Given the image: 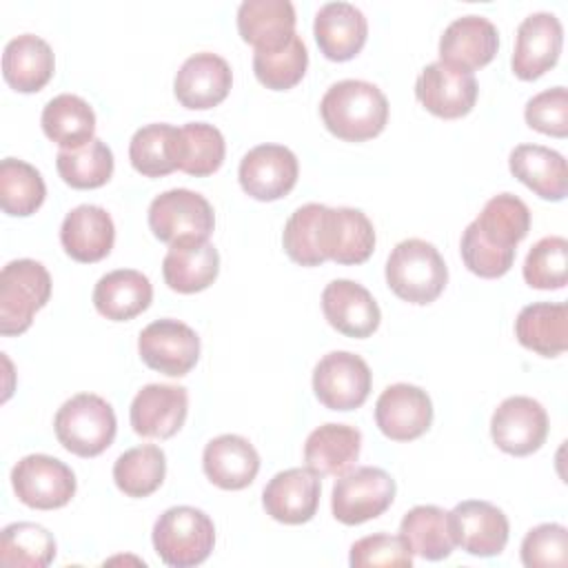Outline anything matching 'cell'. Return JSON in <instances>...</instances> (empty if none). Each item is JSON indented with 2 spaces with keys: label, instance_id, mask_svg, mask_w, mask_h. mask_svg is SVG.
Listing matches in <instances>:
<instances>
[{
  "label": "cell",
  "instance_id": "cell-15",
  "mask_svg": "<svg viewBox=\"0 0 568 568\" xmlns=\"http://www.w3.org/2000/svg\"><path fill=\"white\" fill-rule=\"evenodd\" d=\"M450 532L455 546L475 557H495L499 555L510 535L508 517L501 508L481 499L459 501L450 513Z\"/></svg>",
  "mask_w": 568,
  "mask_h": 568
},
{
  "label": "cell",
  "instance_id": "cell-38",
  "mask_svg": "<svg viewBox=\"0 0 568 568\" xmlns=\"http://www.w3.org/2000/svg\"><path fill=\"white\" fill-rule=\"evenodd\" d=\"M55 559L53 535L33 521H16L0 532V564L7 568H47Z\"/></svg>",
  "mask_w": 568,
  "mask_h": 568
},
{
  "label": "cell",
  "instance_id": "cell-19",
  "mask_svg": "<svg viewBox=\"0 0 568 568\" xmlns=\"http://www.w3.org/2000/svg\"><path fill=\"white\" fill-rule=\"evenodd\" d=\"M189 393L175 384H146L131 402L129 419L138 435L153 439L173 437L186 422Z\"/></svg>",
  "mask_w": 568,
  "mask_h": 568
},
{
  "label": "cell",
  "instance_id": "cell-9",
  "mask_svg": "<svg viewBox=\"0 0 568 568\" xmlns=\"http://www.w3.org/2000/svg\"><path fill=\"white\" fill-rule=\"evenodd\" d=\"M11 486L24 506L53 510L67 506L75 495V475L58 457L33 453L13 466Z\"/></svg>",
  "mask_w": 568,
  "mask_h": 568
},
{
  "label": "cell",
  "instance_id": "cell-25",
  "mask_svg": "<svg viewBox=\"0 0 568 568\" xmlns=\"http://www.w3.org/2000/svg\"><path fill=\"white\" fill-rule=\"evenodd\" d=\"M313 33L324 58L346 62L366 44V16L351 2H326L315 13Z\"/></svg>",
  "mask_w": 568,
  "mask_h": 568
},
{
  "label": "cell",
  "instance_id": "cell-4",
  "mask_svg": "<svg viewBox=\"0 0 568 568\" xmlns=\"http://www.w3.org/2000/svg\"><path fill=\"white\" fill-rule=\"evenodd\" d=\"M153 548L173 568L200 566L215 546L213 519L195 506L166 508L153 524Z\"/></svg>",
  "mask_w": 568,
  "mask_h": 568
},
{
  "label": "cell",
  "instance_id": "cell-11",
  "mask_svg": "<svg viewBox=\"0 0 568 568\" xmlns=\"http://www.w3.org/2000/svg\"><path fill=\"white\" fill-rule=\"evenodd\" d=\"M142 362L169 377H184L200 359L197 333L180 320H155L138 337Z\"/></svg>",
  "mask_w": 568,
  "mask_h": 568
},
{
  "label": "cell",
  "instance_id": "cell-47",
  "mask_svg": "<svg viewBox=\"0 0 568 568\" xmlns=\"http://www.w3.org/2000/svg\"><path fill=\"white\" fill-rule=\"evenodd\" d=\"M526 124L539 133L552 138L568 135V91L566 87H552L526 102Z\"/></svg>",
  "mask_w": 568,
  "mask_h": 568
},
{
  "label": "cell",
  "instance_id": "cell-30",
  "mask_svg": "<svg viewBox=\"0 0 568 568\" xmlns=\"http://www.w3.org/2000/svg\"><path fill=\"white\" fill-rule=\"evenodd\" d=\"M153 286L135 268H115L102 275L93 288L95 311L111 322H129L149 308Z\"/></svg>",
  "mask_w": 568,
  "mask_h": 568
},
{
  "label": "cell",
  "instance_id": "cell-32",
  "mask_svg": "<svg viewBox=\"0 0 568 568\" xmlns=\"http://www.w3.org/2000/svg\"><path fill=\"white\" fill-rule=\"evenodd\" d=\"M53 69V51L40 36L22 33L7 42L2 53V75L11 89L36 93L51 80Z\"/></svg>",
  "mask_w": 568,
  "mask_h": 568
},
{
  "label": "cell",
  "instance_id": "cell-7",
  "mask_svg": "<svg viewBox=\"0 0 568 568\" xmlns=\"http://www.w3.org/2000/svg\"><path fill=\"white\" fill-rule=\"evenodd\" d=\"M395 479L377 466H359L339 475L331 493L333 517L346 526H357L388 510L395 499Z\"/></svg>",
  "mask_w": 568,
  "mask_h": 568
},
{
  "label": "cell",
  "instance_id": "cell-14",
  "mask_svg": "<svg viewBox=\"0 0 568 568\" xmlns=\"http://www.w3.org/2000/svg\"><path fill=\"white\" fill-rule=\"evenodd\" d=\"M300 164L284 144L253 146L240 162V186L260 202H273L288 195L297 182Z\"/></svg>",
  "mask_w": 568,
  "mask_h": 568
},
{
  "label": "cell",
  "instance_id": "cell-26",
  "mask_svg": "<svg viewBox=\"0 0 568 568\" xmlns=\"http://www.w3.org/2000/svg\"><path fill=\"white\" fill-rule=\"evenodd\" d=\"M202 468L217 488L242 490L257 477L260 455L246 437L226 433L204 446Z\"/></svg>",
  "mask_w": 568,
  "mask_h": 568
},
{
  "label": "cell",
  "instance_id": "cell-1",
  "mask_svg": "<svg viewBox=\"0 0 568 568\" xmlns=\"http://www.w3.org/2000/svg\"><path fill=\"white\" fill-rule=\"evenodd\" d=\"M530 231V211L513 193L493 195L481 213L464 229L459 253L466 268L479 277L495 280L510 271L517 244Z\"/></svg>",
  "mask_w": 568,
  "mask_h": 568
},
{
  "label": "cell",
  "instance_id": "cell-22",
  "mask_svg": "<svg viewBox=\"0 0 568 568\" xmlns=\"http://www.w3.org/2000/svg\"><path fill=\"white\" fill-rule=\"evenodd\" d=\"M322 311L337 333L355 339L371 337L382 320L371 291L353 280L328 282L322 291Z\"/></svg>",
  "mask_w": 568,
  "mask_h": 568
},
{
  "label": "cell",
  "instance_id": "cell-45",
  "mask_svg": "<svg viewBox=\"0 0 568 568\" xmlns=\"http://www.w3.org/2000/svg\"><path fill=\"white\" fill-rule=\"evenodd\" d=\"M526 568H564L568 564V530L561 524H539L521 541Z\"/></svg>",
  "mask_w": 568,
  "mask_h": 568
},
{
  "label": "cell",
  "instance_id": "cell-41",
  "mask_svg": "<svg viewBox=\"0 0 568 568\" xmlns=\"http://www.w3.org/2000/svg\"><path fill=\"white\" fill-rule=\"evenodd\" d=\"M224 153L226 144L217 126L209 122H186L180 126V171L195 178L211 175L222 166Z\"/></svg>",
  "mask_w": 568,
  "mask_h": 568
},
{
  "label": "cell",
  "instance_id": "cell-3",
  "mask_svg": "<svg viewBox=\"0 0 568 568\" xmlns=\"http://www.w3.org/2000/svg\"><path fill=\"white\" fill-rule=\"evenodd\" d=\"M446 282V262L426 240H402L386 260V284L404 302L430 304L442 295Z\"/></svg>",
  "mask_w": 568,
  "mask_h": 568
},
{
  "label": "cell",
  "instance_id": "cell-36",
  "mask_svg": "<svg viewBox=\"0 0 568 568\" xmlns=\"http://www.w3.org/2000/svg\"><path fill=\"white\" fill-rule=\"evenodd\" d=\"M180 129L155 122L138 129L129 142L131 166L146 178H162L178 169Z\"/></svg>",
  "mask_w": 568,
  "mask_h": 568
},
{
  "label": "cell",
  "instance_id": "cell-13",
  "mask_svg": "<svg viewBox=\"0 0 568 568\" xmlns=\"http://www.w3.org/2000/svg\"><path fill=\"white\" fill-rule=\"evenodd\" d=\"M490 437L508 455H532L548 437V413L532 397H506L490 417Z\"/></svg>",
  "mask_w": 568,
  "mask_h": 568
},
{
  "label": "cell",
  "instance_id": "cell-37",
  "mask_svg": "<svg viewBox=\"0 0 568 568\" xmlns=\"http://www.w3.org/2000/svg\"><path fill=\"white\" fill-rule=\"evenodd\" d=\"M166 475V455L155 444H142L124 450L113 464V481L126 497H149Z\"/></svg>",
  "mask_w": 568,
  "mask_h": 568
},
{
  "label": "cell",
  "instance_id": "cell-42",
  "mask_svg": "<svg viewBox=\"0 0 568 568\" xmlns=\"http://www.w3.org/2000/svg\"><path fill=\"white\" fill-rule=\"evenodd\" d=\"M308 51L295 33L284 47L253 53V73L271 91L293 89L306 73Z\"/></svg>",
  "mask_w": 568,
  "mask_h": 568
},
{
  "label": "cell",
  "instance_id": "cell-18",
  "mask_svg": "<svg viewBox=\"0 0 568 568\" xmlns=\"http://www.w3.org/2000/svg\"><path fill=\"white\" fill-rule=\"evenodd\" d=\"M477 80L468 71H457L446 64H426L415 80V95L424 109L437 118L455 120L473 111L477 102Z\"/></svg>",
  "mask_w": 568,
  "mask_h": 568
},
{
  "label": "cell",
  "instance_id": "cell-46",
  "mask_svg": "<svg viewBox=\"0 0 568 568\" xmlns=\"http://www.w3.org/2000/svg\"><path fill=\"white\" fill-rule=\"evenodd\" d=\"M353 568H408L413 564V552L406 548L402 537L386 532L368 535L351 546L348 557Z\"/></svg>",
  "mask_w": 568,
  "mask_h": 568
},
{
  "label": "cell",
  "instance_id": "cell-44",
  "mask_svg": "<svg viewBox=\"0 0 568 568\" xmlns=\"http://www.w3.org/2000/svg\"><path fill=\"white\" fill-rule=\"evenodd\" d=\"M322 206L324 204L308 202L295 209L284 224V233H282L284 251L300 266L324 264V257L320 255V248H317V226H320Z\"/></svg>",
  "mask_w": 568,
  "mask_h": 568
},
{
  "label": "cell",
  "instance_id": "cell-12",
  "mask_svg": "<svg viewBox=\"0 0 568 568\" xmlns=\"http://www.w3.org/2000/svg\"><path fill=\"white\" fill-rule=\"evenodd\" d=\"M320 255L337 264H362L375 251L373 222L359 209L322 206L317 226Z\"/></svg>",
  "mask_w": 568,
  "mask_h": 568
},
{
  "label": "cell",
  "instance_id": "cell-21",
  "mask_svg": "<svg viewBox=\"0 0 568 568\" xmlns=\"http://www.w3.org/2000/svg\"><path fill=\"white\" fill-rule=\"evenodd\" d=\"M499 49V31L484 16H462L453 20L439 38V62L473 73L486 67Z\"/></svg>",
  "mask_w": 568,
  "mask_h": 568
},
{
  "label": "cell",
  "instance_id": "cell-27",
  "mask_svg": "<svg viewBox=\"0 0 568 568\" xmlns=\"http://www.w3.org/2000/svg\"><path fill=\"white\" fill-rule=\"evenodd\" d=\"M220 273V253L209 240H182L169 246L162 260V275L171 291L200 293Z\"/></svg>",
  "mask_w": 568,
  "mask_h": 568
},
{
  "label": "cell",
  "instance_id": "cell-40",
  "mask_svg": "<svg viewBox=\"0 0 568 568\" xmlns=\"http://www.w3.org/2000/svg\"><path fill=\"white\" fill-rule=\"evenodd\" d=\"M55 169L71 189H98L113 175V151L93 138L80 149H60Z\"/></svg>",
  "mask_w": 568,
  "mask_h": 568
},
{
  "label": "cell",
  "instance_id": "cell-23",
  "mask_svg": "<svg viewBox=\"0 0 568 568\" xmlns=\"http://www.w3.org/2000/svg\"><path fill=\"white\" fill-rule=\"evenodd\" d=\"M233 73L229 62L211 51L186 58L175 73L173 93L186 109L204 111L217 106L231 91Z\"/></svg>",
  "mask_w": 568,
  "mask_h": 568
},
{
  "label": "cell",
  "instance_id": "cell-8",
  "mask_svg": "<svg viewBox=\"0 0 568 568\" xmlns=\"http://www.w3.org/2000/svg\"><path fill=\"white\" fill-rule=\"evenodd\" d=\"M149 229L169 246L182 240H209L215 215L209 200L189 189H171L149 204Z\"/></svg>",
  "mask_w": 568,
  "mask_h": 568
},
{
  "label": "cell",
  "instance_id": "cell-24",
  "mask_svg": "<svg viewBox=\"0 0 568 568\" xmlns=\"http://www.w3.org/2000/svg\"><path fill=\"white\" fill-rule=\"evenodd\" d=\"M60 242L71 260L82 264L100 262L111 253L115 242L113 220L98 204H80L64 215Z\"/></svg>",
  "mask_w": 568,
  "mask_h": 568
},
{
  "label": "cell",
  "instance_id": "cell-43",
  "mask_svg": "<svg viewBox=\"0 0 568 568\" xmlns=\"http://www.w3.org/2000/svg\"><path fill=\"white\" fill-rule=\"evenodd\" d=\"M524 280L539 291H557L568 280V242L561 235L541 237L524 260Z\"/></svg>",
  "mask_w": 568,
  "mask_h": 568
},
{
  "label": "cell",
  "instance_id": "cell-5",
  "mask_svg": "<svg viewBox=\"0 0 568 568\" xmlns=\"http://www.w3.org/2000/svg\"><path fill=\"white\" fill-rule=\"evenodd\" d=\"M53 430L69 453L78 457H95L113 444L118 422L104 397L78 393L58 408Z\"/></svg>",
  "mask_w": 568,
  "mask_h": 568
},
{
  "label": "cell",
  "instance_id": "cell-16",
  "mask_svg": "<svg viewBox=\"0 0 568 568\" xmlns=\"http://www.w3.org/2000/svg\"><path fill=\"white\" fill-rule=\"evenodd\" d=\"M564 27L555 13L537 11L526 16L515 36V51L510 58L513 73L519 80H537L550 71L561 53Z\"/></svg>",
  "mask_w": 568,
  "mask_h": 568
},
{
  "label": "cell",
  "instance_id": "cell-20",
  "mask_svg": "<svg viewBox=\"0 0 568 568\" xmlns=\"http://www.w3.org/2000/svg\"><path fill=\"white\" fill-rule=\"evenodd\" d=\"M322 484L308 468H286L271 477L262 490L266 515L280 524L297 526L315 517L320 506Z\"/></svg>",
  "mask_w": 568,
  "mask_h": 568
},
{
  "label": "cell",
  "instance_id": "cell-17",
  "mask_svg": "<svg viewBox=\"0 0 568 568\" xmlns=\"http://www.w3.org/2000/svg\"><path fill=\"white\" fill-rule=\"evenodd\" d=\"M375 424L393 442H413L433 424V402L415 384H390L375 402Z\"/></svg>",
  "mask_w": 568,
  "mask_h": 568
},
{
  "label": "cell",
  "instance_id": "cell-10",
  "mask_svg": "<svg viewBox=\"0 0 568 568\" xmlns=\"http://www.w3.org/2000/svg\"><path fill=\"white\" fill-rule=\"evenodd\" d=\"M368 364L351 351H331L313 368V390L331 410H355L371 393Z\"/></svg>",
  "mask_w": 568,
  "mask_h": 568
},
{
  "label": "cell",
  "instance_id": "cell-39",
  "mask_svg": "<svg viewBox=\"0 0 568 568\" xmlns=\"http://www.w3.org/2000/svg\"><path fill=\"white\" fill-rule=\"evenodd\" d=\"M47 197V186L40 171L18 158L0 162V206L7 215L27 217L36 213Z\"/></svg>",
  "mask_w": 568,
  "mask_h": 568
},
{
  "label": "cell",
  "instance_id": "cell-28",
  "mask_svg": "<svg viewBox=\"0 0 568 568\" xmlns=\"http://www.w3.org/2000/svg\"><path fill=\"white\" fill-rule=\"evenodd\" d=\"M510 173L535 195L561 202L568 193V169L559 151L541 144H517L508 155Z\"/></svg>",
  "mask_w": 568,
  "mask_h": 568
},
{
  "label": "cell",
  "instance_id": "cell-6",
  "mask_svg": "<svg viewBox=\"0 0 568 568\" xmlns=\"http://www.w3.org/2000/svg\"><path fill=\"white\" fill-rule=\"evenodd\" d=\"M49 297L51 275L40 262L22 257L4 264L0 271V333L22 335Z\"/></svg>",
  "mask_w": 568,
  "mask_h": 568
},
{
  "label": "cell",
  "instance_id": "cell-33",
  "mask_svg": "<svg viewBox=\"0 0 568 568\" xmlns=\"http://www.w3.org/2000/svg\"><path fill=\"white\" fill-rule=\"evenodd\" d=\"M519 344L541 357H557L568 348V306L535 302L519 311L515 320Z\"/></svg>",
  "mask_w": 568,
  "mask_h": 568
},
{
  "label": "cell",
  "instance_id": "cell-29",
  "mask_svg": "<svg viewBox=\"0 0 568 568\" xmlns=\"http://www.w3.org/2000/svg\"><path fill=\"white\" fill-rule=\"evenodd\" d=\"M237 31L255 51L280 49L295 36V7L288 0H244L237 9Z\"/></svg>",
  "mask_w": 568,
  "mask_h": 568
},
{
  "label": "cell",
  "instance_id": "cell-34",
  "mask_svg": "<svg viewBox=\"0 0 568 568\" xmlns=\"http://www.w3.org/2000/svg\"><path fill=\"white\" fill-rule=\"evenodd\" d=\"M40 124L44 135L60 149H80L93 140L95 113L80 95L60 93L44 104Z\"/></svg>",
  "mask_w": 568,
  "mask_h": 568
},
{
  "label": "cell",
  "instance_id": "cell-35",
  "mask_svg": "<svg viewBox=\"0 0 568 568\" xmlns=\"http://www.w3.org/2000/svg\"><path fill=\"white\" fill-rule=\"evenodd\" d=\"M399 537L413 555L428 561L446 559L455 548L448 513L430 504L415 506L404 515Z\"/></svg>",
  "mask_w": 568,
  "mask_h": 568
},
{
  "label": "cell",
  "instance_id": "cell-2",
  "mask_svg": "<svg viewBox=\"0 0 568 568\" xmlns=\"http://www.w3.org/2000/svg\"><path fill=\"white\" fill-rule=\"evenodd\" d=\"M324 126L339 140L364 142L379 135L388 122V100L366 80H339L320 102Z\"/></svg>",
  "mask_w": 568,
  "mask_h": 568
},
{
  "label": "cell",
  "instance_id": "cell-31",
  "mask_svg": "<svg viewBox=\"0 0 568 568\" xmlns=\"http://www.w3.org/2000/svg\"><path fill=\"white\" fill-rule=\"evenodd\" d=\"M362 433L348 424L317 426L304 442L306 468L317 477H339L357 462Z\"/></svg>",
  "mask_w": 568,
  "mask_h": 568
}]
</instances>
